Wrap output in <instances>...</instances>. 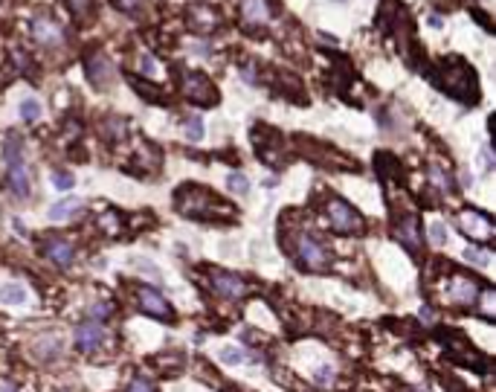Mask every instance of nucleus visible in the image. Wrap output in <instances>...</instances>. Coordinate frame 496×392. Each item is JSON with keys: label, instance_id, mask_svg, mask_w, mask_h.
I'll list each match as a JSON object with an SVG mask.
<instances>
[{"label": "nucleus", "instance_id": "36", "mask_svg": "<svg viewBox=\"0 0 496 392\" xmlns=\"http://www.w3.org/2000/svg\"><path fill=\"white\" fill-rule=\"evenodd\" d=\"M490 166H493V154H490V148L485 146V148H482V169H485V172H488V169H490Z\"/></svg>", "mask_w": 496, "mask_h": 392}, {"label": "nucleus", "instance_id": "33", "mask_svg": "<svg viewBox=\"0 0 496 392\" xmlns=\"http://www.w3.org/2000/svg\"><path fill=\"white\" fill-rule=\"evenodd\" d=\"M221 360H224V363H241V360H247V355L241 352V349H224Z\"/></svg>", "mask_w": 496, "mask_h": 392}, {"label": "nucleus", "instance_id": "11", "mask_svg": "<svg viewBox=\"0 0 496 392\" xmlns=\"http://www.w3.org/2000/svg\"><path fill=\"white\" fill-rule=\"evenodd\" d=\"M137 302L139 308H143L146 314L151 317H157V320H172V305L166 302V297L160 291H154V288H139L137 291Z\"/></svg>", "mask_w": 496, "mask_h": 392}, {"label": "nucleus", "instance_id": "7", "mask_svg": "<svg viewBox=\"0 0 496 392\" xmlns=\"http://www.w3.org/2000/svg\"><path fill=\"white\" fill-rule=\"evenodd\" d=\"M209 282L218 291V297H224V300H244L250 293V285L230 271H209Z\"/></svg>", "mask_w": 496, "mask_h": 392}, {"label": "nucleus", "instance_id": "19", "mask_svg": "<svg viewBox=\"0 0 496 392\" xmlns=\"http://www.w3.org/2000/svg\"><path fill=\"white\" fill-rule=\"evenodd\" d=\"M0 300L12 302V305H21V302H26V288L21 282H9V285L0 288Z\"/></svg>", "mask_w": 496, "mask_h": 392}, {"label": "nucleus", "instance_id": "9", "mask_svg": "<svg viewBox=\"0 0 496 392\" xmlns=\"http://www.w3.org/2000/svg\"><path fill=\"white\" fill-rule=\"evenodd\" d=\"M30 32H32V38L38 41V44L47 47V50H59L64 44L61 26L55 23L52 18H32L30 21Z\"/></svg>", "mask_w": 496, "mask_h": 392}, {"label": "nucleus", "instance_id": "14", "mask_svg": "<svg viewBox=\"0 0 496 392\" xmlns=\"http://www.w3.org/2000/svg\"><path fill=\"white\" fill-rule=\"evenodd\" d=\"M88 79L96 88H110L113 85V67L105 55H90L88 59Z\"/></svg>", "mask_w": 496, "mask_h": 392}, {"label": "nucleus", "instance_id": "35", "mask_svg": "<svg viewBox=\"0 0 496 392\" xmlns=\"http://www.w3.org/2000/svg\"><path fill=\"white\" fill-rule=\"evenodd\" d=\"M102 224L108 227V233H119V221H117V215H105Z\"/></svg>", "mask_w": 496, "mask_h": 392}, {"label": "nucleus", "instance_id": "40", "mask_svg": "<svg viewBox=\"0 0 496 392\" xmlns=\"http://www.w3.org/2000/svg\"><path fill=\"white\" fill-rule=\"evenodd\" d=\"M339 3H346V0H339Z\"/></svg>", "mask_w": 496, "mask_h": 392}, {"label": "nucleus", "instance_id": "10", "mask_svg": "<svg viewBox=\"0 0 496 392\" xmlns=\"http://www.w3.org/2000/svg\"><path fill=\"white\" fill-rule=\"evenodd\" d=\"M476 297H479V285L473 282V279H467L462 273H453V279L447 282L444 300L453 302V305H473Z\"/></svg>", "mask_w": 496, "mask_h": 392}, {"label": "nucleus", "instance_id": "4", "mask_svg": "<svg viewBox=\"0 0 496 392\" xmlns=\"http://www.w3.org/2000/svg\"><path fill=\"white\" fill-rule=\"evenodd\" d=\"M296 259H299V264L305 271H325L331 264L328 250H325L314 235H308V233H302L299 239H296Z\"/></svg>", "mask_w": 496, "mask_h": 392}, {"label": "nucleus", "instance_id": "18", "mask_svg": "<svg viewBox=\"0 0 496 392\" xmlns=\"http://www.w3.org/2000/svg\"><path fill=\"white\" fill-rule=\"evenodd\" d=\"M241 15L250 23H264L267 21V3L264 0H241Z\"/></svg>", "mask_w": 496, "mask_h": 392}, {"label": "nucleus", "instance_id": "28", "mask_svg": "<svg viewBox=\"0 0 496 392\" xmlns=\"http://www.w3.org/2000/svg\"><path fill=\"white\" fill-rule=\"evenodd\" d=\"M464 259L467 262H473V264H479V268H488L490 264V256H488V250H464Z\"/></svg>", "mask_w": 496, "mask_h": 392}, {"label": "nucleus", "instance_id": "20", "mask_svg": "<svg viewBox=\"0 0 496 392\" xmlns=\"http://www.w3.org/2000/svg\"><path fill=\"white\" fill-rule=\"evenodd\" d=\"M21 117H23V122H38L41 119V102L35 99V96H23L21 99Z\"/></svg>", "mask_w": 496, "mask_h": 392}, {"label": "nucleus", "instance_id": "26", "mask_svg": "<svg viewBox=\"0 0 496 392\" xmlns=\"http://www.w3.org/2000/svg\"><path fill=\"white\" fill-rule=\"evenodd\" d=\"M73 184H76V180H73V175H70V172H64V169H55V172H52V186H55V189L67 192Z\"/></svg>", "mask_w": 496, "mask_h": 392}, {"label": "nucleus", "instance_id": "23", "mask_svg": "<svg viewBox=\"0 0 496 392\" xmlns=\"http://www.w3.org/2000/svg\"><path fill=\"white\" fill-rule=\"evenodd\" d=\"M139 70H143L146 76H154V79H160V76H163L160 61L154 59V55H148V52H143V59H139Z\"/></svg>", "mask_w": 496, "mask_h": 392}, {"label": "nucleus", "instance_id": "8", "mask_svg": "<svg viewBox=\"0 0 496 392\" xmlns=\"http://www.w3.org/2000/svg\"><path fill=\"white\" fill-rule=\"evenodd\" d=\"M459 230L476 242H488L493 235V224L488 215L476 213V209H464V213H459Z\"/></svg>", "mask_w": 496, "mask_h": 392}, {"label": "nucleus", "instance_id": "32", "mask_svg": "<svg viewBox=\"0 0 496 392\" xmlns=\"http://www.w3.org/2000/svg\"><path fill=\"white\" fill-rule=\"evenodd\" d=\"M430 242L433 244H444L447 242V233H444V224H430Z\"/></svg>", "mask_w": 496, "mask_h": 392}, {"label": "nucleus", "instance_id": "29", "mask_svg": "<svg viewBox=\"0 0 496 392\" xmlns=\"http://www.w3.org/2000/svg\"><path fill=\"white\" fill-rule=\"evenodd\" d=\"M204 137V122H201V117H192L189 122H186V139H201Z\"/></svg>", "mask_w": 496, "mask_h": 392}, {"label": "nucleus", "instance_id": "2", "mask_svg": "<svg viewBox=\"0 0 496 392\" xmlns=\"http://www.w3.org/2000/svg\"><path fill=\"white\" fill-rule=\"evenodd\" d=\"M177 209L189 218H230L232 215V206L218 201L212 192L201 189V186H183L175 195Z\"/></svg>", "mask_w": 496, "mask_h": 392}, {"label": "nucleus", "instance_id": "34", "mask_svg": "<svg viewBox=\"0 0 496 392\" xmlns=\"http://www.w3.org/2000/svg\"><path fill=\"white\" fill-rule=\"evenodd\" d=\"M105 131H110V139H119V137L125 134V122H122V119H110V122L105 125Z\"/></svg>", "mask_w": 496, "mask_h": 392}, {"label": "nucleus", "instance_id": "17", "mask_svg": "<svg viewBox=\"0 0 496 392\" xmlns=\"http://www.w3.org/2000/svg\"><path fill=\"white\" fill-rule=\"evenodd\" d=\"M32 355L41 357V360H52L61 355V340L55 334H47V337H38L35 346H32Z\"/></svg>", "mask_w": 496, "mask_h": 392}, {"label": "nucleus", "instance_id": "31", "mask_svg": "<svg viewBox=\"0 0 496 392\" xmlns=\"http://www.w3.org/2000/svg\"><path fill=\"white\" fill-rule=\"evenodd\" d=\"M314 381L322 384V386H331V384H334V369H331V366H319V369L314 372Z\"/></svg>", "mask_w": 496, "mask_h": 392}, {"label": "nucleus", "instance_id": "13", "mask_svg": "<svg viewBox=\"0 0 496 392\" xmlns=\"http://www.w3.org/2000/svg\"><path fill=\"white\" fill-rule=\"evenodd\" d=\"M105 340V331L102 326L96 323V320H88V323H81L76 329V346L81 349V352H93V349H99Z\"/></svg>", "mask_w": 496, "mask_h": 392}, {"label": "nucleus", "instance_id": "3", "mask_svg": "<svg viewBox=\"0 0 496 392\" xmlns=\"http://www.w3.org/2000/svg\"><path fill=\"white\" fill-rule=\"evenodd\" d=\"M6 180L18 198H30L32 195V172L23 160V139L18 134H9L6 139Z\"/></svg>", "mask_w": 496, "mask_h": 392}, {"label": "nucleus", "instance_id": "38", "mask_svg": "<svg viewBox=\"0 0 496 392\" xmlns=\"http://www.w3.org/2000/svg\"><path fill=\"white\" fill-rule=\"evenodd\" d=\"M117 3H119L122 9H128V12H131V9H137V3H139V0H117Z\"/></svg>", "mask_w": 496, "mask_h": 392}, {"label": "nucleus", "instance_id": "6", "mask_svg": "<svg viewBox=\"0 0 496 392\" xmlns=\"http://www.w3.org/2000/svg\"><path fill=\"white\" fill-rule=\"evenodd\" d=\"M328 218H331V227H334L337 233H343V235L363 230L360 213H354V209H351L343 198H331V201H328Z\"/></svg>", "mask_w": 496, "mask_h": 392}, {"label": "nucleus", "instance_id": "21", "mask_svg": "<svg viewBox=\"0 0 496 392\" xmlns=\"http://www.w3.org/2000/svg\"><path fill=\"white\" fill-rule=\"evenodd\" d=\"M192 23L197 26V30H204V32H209V30H215V23H218V18L212 15V12H206V9H192Z\"/></svg>", "mask_w": 496, "mask_h": 392}, {"label": "nucleus", "instance_id": "25", "mask_svg": "<svg viewBox=\"0 0 496 392\" xmlns=\"http://www.w3.org/2000/svg\"><path fill=\"white\" fill-rule=\"evenodd\" d=\"M430 177H433L435 189H442V192H450V186H453V184H450V177H447V175H444L442 169H438L435 163H430Z\"/></svg>", "mask_w": 496, "mask_h": 392}, {"label": "nucleus", "instance_id": "30", "mask_svg": "<svg viewBox=\"0 0 496 392\" xmlns=\"http://www.w3.org/2000/svg\"><path fill=\"white\" fill-rule=\"evenodd\" d=\"M67 6L73 9L79 18H88V15H90V9H93L90 0H67Z\"/></svg>", "mask_w": 496, "mask_h": 392}, {"label": "nucleus", "instance_id": "39", "mask_svg": "<svg viewBox=\"0 0 496 392\" xmlns=\"http://www.w3.org/2000/svg\"><path fill=\"white\" fill-rule=\"evenodd\" d=\"M0 392H18L15 384H0Z\"/></svg>", "mask_w": 496, "mask_h": 392}, {"label": "nucleus", "instance_id": "12", "mask_svg": "<svg viewBox=\"0 0 496 392\" xmlns=\"http://www.w3.org/2000/svg\"><path fill=\"white\" fill-rule=\"evenodd\" d=\"M395 235H398V242H401L413 256L421 253V230H418V221H415L413 215H406L404 221H398V227H395Z\"/></svg>", "mask_w": 496, "mask_h": 392}, {"label": "nucleus", "instance_id": "1", "mask_svg": "<svg viewBox=\"0 0 496 392\" xmlns=\"http://www.w3.org/2000/svg\"><path fill=\"white\" fill-rule=\"evenodd\" d=\"M438 88H442L447 96L459 102H476L479 99V81H476V73L464 61H444L438 67Z\"/></svg>", "mask_w": 496, "mask_h": 392}, {"label": "nucleus", "instance_id": "16", "mask_svg": "<svg viewBox=\"0 0 496 392\" xmlns=\"http://www.w3.org/2000/svg\"><path fill=\"white\" fill-rule=\"evenodd\" d=\"M81 201L79 198H64V201H59L52 209H50V221H55V224H61V221H70V218H76L79 213H81Z\"/></svg>", "mask_w": 496, "mask_h": 392}, {"label": "nucleus", "instance_id": "27", "mask_svg": "<svg viewBox=\"0 0 496 392\" xmlns=\"http://www.w3.org/2000/svg\"><path fill=\"white\" fill-rule=\"evenodd\" d=\"M88 314H90L93 320H105V317H110V314H113V305H110L108 300H102V302H93V305L88 308Z\"/></svg>", "mask_w": 496, "mask_h": 392}, {"label": "nucleus", "instance_id": "37", "mask_svg": "<svg viewBox=\"0 0 496 392\" xmlns=\"http://www.w3.org/2000/svg\"><path fill=\"white\" fill-rule=\"evenodd\" d=\"M128 392H154V389H151L148 381H134V384L128 386Z\"/></svg>", "mask_w": 496, "mask_h": 392}, {"label": "nucleus", "instance_id": "5", "mask_svg": "<svg viewBox=\"0 0 496 392\" xmlns=\"http://www.w3.org/2000/svg\"><path fill=\"white\" fill-rule=\"evenodd\" d=\"M180 90L195 105H215V99H218L212 81L204 73H192V70H183L180 73Z\"/></svg>", "mask_w": 496, "mask_h": 392}, {"label": "nucleus", "instance_id": "24", "mask_svg": "<svg viewBox=\"0 0 496 392\" xmlns=\"http://www.w3.org/2000/svg\"><path fill=\"white\" fill-rule=\"evenodd\" d=\"M226 186H230V192H235V195H247V192H250V180H247L244 175L232 172L230 177H226Z\"/></svg>", "mask_w": 496, "mask_h": 392}, {"label": "nucleus", "instance_id": "15", "mask_svg": "<svg viewBox=\"0 0 496 392\" xmlns=\"http://www.w3.org/2000/svg\"><path fill=\"white\" fill-rule=\"evenodd\" d=\"M44 253H47V259L52 264H59V268H70V264H73L76 250H73V244L64 242V239H50L44 244Z\"/></svg>", "mask_w": 496, "mask_h": 392}, {"label": "nucleus", "instance_id": "22", "mask_svg": "<svg viewBox=\"0 0 496 392\" xmlns=\"http://www.w3.org/2000/svg\"><path fill=\"white\" fill-rule=\"evenodd\" d=\"M479 311L485 314L488 320H493V314H496V293L493 291H482L479 293Z\"/></svg>", "mask_w": 496, "mask_h": 392}]
</instances>
